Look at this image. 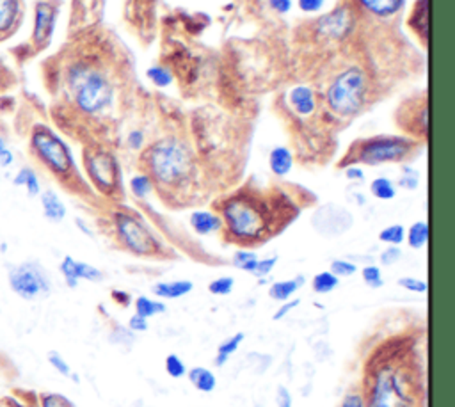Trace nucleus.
Wrapping results in <instances>:
<instances>
[{
	"label": "nucleus",
	"mask_w": 455,
	"mask_h": 407,
	"mask_svg": "<svg viewBox=\"0 0 455 407\" xmlns=\"http://www.w3.org/2000/svg\"><path fill=\"white\" fill-rule=\"evenodd\" d=\"M189 225L198 235H212L223 228V217L219 214H214L210 210H196L189 217Z\"/></svg>",
	"instance_id": "obj_15"
},
{
	"label": "nucleus",
	"mask_w": 455,
	"mask_h": 407,
	"mask_svg": "<svg viewBox=\"0 0 455 407\" xmlns=\"http://www.w3.org/2000/svg\"><path fill=\"white\" fill-rule=\"evenodd\" d=\"M9 288L24 301L46 297L52 290V279L39 262H24L8 270Z\"/></svg>",
	"instance_id": "obj_8"
},
{
	"label": "nucleus",
	"mask_w": 455,
	"mask_h": 407,
	"mask_svg": "<svg viewBox=\"0 0 455 407\" xmlns=\"http://www.w3.org/2000/svg\"><path fill=\"white\" fill-rule=\"evenodd\" d=\"M397 285L400 288H404V290L413 292V294H427V290H429L427 281L418 278H411V276H404V278H400L397 281Z\"/></svg>",
	"instance_id": "obj_42"
},
{
	"label": "nucleus",
	"mask_w": 455,
	"mask_h": 407,
	"mask_svg": "<svg viewBox=\"0 0 455 407\" xmlns=\"http://www.w3.org/2000/svg\"><path fill=\"white\" fill-rule=\"evenodd\" d=\"M427 0H418V4H416V9L413 11V15H411V29L416 32V36H418L420 39H422L423 43L427 41V36H429V30H427Z\"/></svg>",
	"instance_id": "obj_28"
},
{
	"label": "nucleus",
	"mask_w": 455,
	"mask_h": 407,
	"mask_svg": "<svg viewBox=\"0 0 455 407\" xmlns=\"http://www.w3.org/2000/svg\"><path fill=\"white\" fill-rule=\"evenodd\" d=\"M379 240L388 245H400L402 242H406V228L402 225L386 226L379 233Z\"/></svg>",
	"instance_id": "obj_33"
},
{
	"label": "nucleus",
	"mask_w": 455,
	"mask_h": 407,
	"mask_svg": "<svg viewBox=\"0 0 455 407\" xmlns=\"http://www.w3.org/2000/svg\"><path fill=\"white\" fill-rule=\"evenodd\" d=\"M12 162H15V155L8 148L4 139L0 138V167H9Z\"/></svg>",
	"instance_id": "obj_50"
},
{
	"label": "nucleus",
	"mask_w": 455,
	"mask_h": 407,
	"mask_svg": "<svg viewBox=\"0 0 455 407\" xmlns=\"http://www.w3.org/2000/svg\"><path fill=\"white\" fill-rule=\"evenodd\" d=\"M311 223H313L315 229L324 237H338V235L351 229L354 219H352V214L349 210L335 203H329L320 207L315 212Z\"/></svg>",
	"instance_id": "obj_11"
},
{
	"label": "nucleus",
	"mask_w": 455,
	"mask_h": 407,
	"mask_svg": "<svg viewBox=\"0 0 455 407\" xmlns=\"http://www.w3.org/2000/svg\"><path fill=\"white\" fill-rule=\"evenodd\" d=\"M164 368H166V374L171 379L185 377L187 370H189L178 354H167L166 359H164Z\"/></svg>",
	"instance_id": "obj_34"
},
{
	"label": "nucleus",
	"mask_w": 455,
	"mask_h": 407,
	"mask_svg": "<svg viewBox=\"0 0 455 407\" xmlns=\"http://www.w3.org/2000/svg\"><path fill=\"white\" fill-rule=\"evenodd\" d=\"M338 285H340V278H336L331 270H322V272H319V274L311 279V288H313L315 294L319 295L331 294L333 290L338 288Z\"/></svg>",
	"instance_id": "obj_30"
},
{
	"label": "nucleus",
	"mask_w": 455,
	"mask_h": 407,
	"mask_svg": "<svg viewBox=\"0 0 455 407\" xmlns=\"http://www.w3.org/2000/svg\"><path fill=\"white\" fill-rule=\"evenodd\" d=\"M406 242L411 249H423L429 242V225L425 220H416L406 229Z\"/></svg>",
	"instance_id": "obj_25"
},
{
	"label": "nucleus",
	"mask_w": 455,
	"mask_h": 407,
	"mask_svg": "<svg viewBox=\"0 0 455 407\" xmlns=\"http://www.w3.org/2000/svg\"><path fill=\"white\" fill-rule=\"evenodd\" d=\"M41 407H75L64 395L45 393L41 397Z\"/></svg>",
	"instance_id": "obj_43"
},
{
	"label": "nucleus",
	"mask_w": 455,
	"mask_h": 407,
	"mask_svg": "<svg viewBox=\"0 0 455 407\" xmlns=\"http://www.w3.org/2000/svg\"><path fill=\"white\" fill-rule=\"evenodd\" d=\"M299 304H301V301L299 299H288L285 301V303H281V306L277 307V312L272 315V320H276V322L277 320H283L290 312H292V310H295Z\"/></svg>",
	"instance_id": "obj_46"
},
{
	"label": "nucleus",
	"mask_w": 455,
	"mask_h": 407,
	"mask_svg": "<svg viewBox=\"0 0 455 407\" xmlns=\"http://www.w3.org/2000/svg\"><path fill=\"white\" fill-rule=\"evenodd\" d=\"M12 183L17 187H24L30 198H36V196L41 194V183H39V178H37L36 171L32 167H21L15 175V178H12Z\"/></svg>",
	"instance_id": "obj_24"
},
{
	"label": "nucleus",
	"mask_w": 455,
	"mask_h": 407,
	"mask_svg": "<svg viewBox=\"0 0 455 407\" xmlns=\"http://www.w3.org/2000/svg\"><path fill=\"white\" fill-rule=\"evenodd\" d=\"M369 93V80L358 66H349L329 84L326 100L333 113L340 117H351L363 108Z\"/></svg>",
	"instance_id": "obj_6"
},
{
	"label": "nucleus",
	"mask_w": 455,
	"mask_h": 407,
	"mask_svg": "<svg viewBox=\"0 0 455 407\" xmlns=\"http://www.w3.org/2000/svg\"><path fill=\"white\" fill-rule=\"evenodd\" d=\"M112 297H114V301H116L118 304H121L123 307H129L130 304H132V301H130V294H127V292L114 290L112 292Z\"/></svg>",
	"instance_id": "obj_54"
},
{
	"label": "nucleus",
	"mask_w": 455,
	"mask_h": 407,
	"mask_svg": "<svg viewBox=\"0 0 455 407\" xmlns=\"http://www.w3.org/2000/svg\"><path fill=\"white\" fill-rule=\"evenodd\" d=\"M245 334L244 332H235L233 337L226 338L223 343L217 347V356H216V365L217 366H224L228 361H230V357L239 350V347L244 341Z\"/></svg>",
	"instance_id": "obj_27"
},
{
	"label": "nucleus",
	"mask_w": 455,
	"mask_h": 407,
	"mask_svg": "<svg viewBox=\"0 0 455 407\" xmlns=\"http://www.w3.org/2000/svg\"><path fill=\"white\" fill-rule=\"evenodd\" d=\"M302 285H304V276H297V278L272 283L269 288L270 299L277 301V303H285L292 295H295V292L301 290Z\"/></svg>",
	"instance_id": "obj_22"
},
{
	"label": "nucleus",
	"mask_w": 455,
	"mask_h": 407,
	"mask_svg": "<svg viewBox=\"0 0 455 407\" xmlns=\"http://www.w3.org/2000/svg\"><path fill=\"white\" fill-rule=\"evenodd\" d=\"M370 192H372L375 200L391 201L397 196V187H395V183L388 176H377L370 183Z\"/></svg>",
	"instance_id": "obj_29"
},
{
	"label": "nucleus",
	"mask_w": 455,
	"mask_h": 407,
	"mask_svg": "<svg viewBox=\"0 0 455 407\" xmlns=\"http://www.w3.org/2000/svg\"><path fill=\"white\" fill-rule=\"evenodd\" d=\"M257 262H258V254L251 249L235 251V254H233V258H232L233 267H236V269H240V270H244V272H248V274H251L252 269H254V265H257Z\"/></svg>",
	"instance_id": "obj_32"
},
{
	"label": "nucleus",
	"mask_w": 455,
	"mask_h": 407,
	"mask_svg": "<svg viewBox=\"0 0 455 407\" xmlns=\"http://www.w3.org/2000/svg\"><path fill=\"white\" fill-rule=\"evenodd\" d=\"M59 270H61V276L64 278V281H66V285L70 288H77L80 279H86V281L91 283H100L104 279L102 270L96 269L95 265H89V263L86 262H79V260H75V258L71 256L62 258Z\"/></svg>",
	"instance_id": "obj_13"
},
{
	"label": "nucleus",
	"mask_w": 455,
	"mask_h": 407,
	"mask_svg": "<svg viewBox=\"0 0 455 407\" xmlns=\"http://www.w3.org/2000/svg\"><path fill=\"white\" fill-rule=\"evenodd\" d=\"M420 148V142L413 138L402 135H373L369 139H360L351 146L347 157L340 162L347 166H382V164L406 162Z\"/></svg>",
	"instance_id": "obj_5"
},
{
	"label": "nucleus",
	"mask_w": 455,
	"mask_h": 407,
	"mask_svg": "<svg viewBox=\"0 0 455 407\" xmlns=\"http://www.w3.org/2000/svg\"><path fill=\"white\" fill-rule=\"evenodd\" d=\"M129 331H132V332L148 331V319H145V316L133 313L129 320Z\"/></svg>",
	"instance_id": "obj_48"
},
{
	"label": "nucleus",
	"mask_w": 455,
	"mask_h": 407,
	"mask_svg": "<svg viewBox=\"0 0 455 407\" xmlns=\"http://www.w3.org/2000/svg\"><path fill=\"white\" fill-rule=\"evenodd\" d=\"M130 191H132L136 198L145 200V198H148L154 192V180L149 178V175H145V173L132 176V180H130Z\"/></svg>",
	"instance_id": "obj_31"
},
{
	"label": "nucleus",
	"mask_w": 455,
	"mask_h": 407,
	"mask_svg": "<svg viewBox=\"0 0 455 407\" xmlns=\"http://www.w3.org/2000/svg\"><path fill=\"white\" fill-rule=\"evenodd\" d=\"M351 18L347 17L345 11L342 9H336L333 13L326 15L322 20L319 21V32L326 38L331 39H340L344 38L345 34L351 30Z\"/></svg>",
	"instance_id": "obj_14"
},
{
	"label": "nucleus",
	"mask_w": 455,
	"mask_h": 407,
	"mask_svg": "<svg viewBox=\"0 0 455 407\" xmlns=\"http://www.w3.org/2000/svg\"><path fill=\"white\" fill-rule=\"evenodd\" d=\"M377 357L366 372L363 399L366 407H416L423 390L418 370L398 352Z\"/></svg>",
	"instance_id": "obj_1"
},
{
	"label": "nucleus",
	"mask_w": 455,
	"mask_h": 407,
	"mask_svg": "<svg viewBox=\"0 0 455 407\" xmlns=\"http://www.w3.org/2000/svg\"><path fill=\"white\" fill-rule=\"evenodd\" d=\"M57 20V8L46 0H39L34 11V32L32 39L37 46H45L52 39Z\"/></svg>",
	"instance_id": "obj_12"
},
{
	"label": "nucleus",
	"mask_w": 455,
	"mask_h": 407,
	"mask_svg": "<svg viewBox=\"0 0 455 407\" xmlns=\"http://www.w3.org/2000/svg\"><path fill=\"white\" fill-rule=\"evenodd\" d=\"M361 278L369 285L370 288H381L384 285V278H382L381 267L377 265H364L361 269Z\"/></svg>",
	"instance_id": "obj_39"
},
{
	"label": "nucleus",
	"mask_w": 455,
	"mask_h": 407,
	"mask_svg": "<svg viewBox=\"0 0 455 407\" xmlns=\"http://www.w3.org/2000/svg\"><path fill=\"white\" fill-rule=\"evenodd\" d=\"M142 142H145V135H142L141 130H132L129 133V146L132 150H141Z\"/></svg>",
	"instance_id": "obj_52"
},
{
	"label": "nucleus",
	"mask_w": 455,
	"mask_h": 407,
	"mask_svg": "<svg viewBox=\"0 0 455 407\" xmlns=\"http://www.w3.org/2000/svg\"><path fill=\"white\" fill-rule=\"evenodd\" d=\"M338 407H366V402H364L363 395L358 393V391H351L342 399Z\"/></svg>",
	"instance_id": "obj_45"
},
{
	"label": "nucleus",
	"mask_w": 455,
	"mask_h": 407,
	"mask_svg": "<svg viewBox=\"0 0 455 407\" xmlns=\"http://www.w3.org/2000/svg\"><path fill=\"white\" fill-rule=\"evenodd\" d=\"M277 265V256H270V258H258L257 265L252 269L251 276H254L257 279H265L267 276L272 274L274 267Z\"/></svg>",
	"instance_id": "obj_41"
},
{
	"label": "nucleus",
	"mask_w": 455,
	"mask_h": 407,
	"mask_svg": "<svg viewBox=\"0 0 455 407\" xmlns=\"http://www.w3.org/2000/svg\"><path fill=\"white\" fill-rule=\"evenodd\" d=\"M137 315L145 316V319H151V316H157L160 313L166 312V303H162L158 299H151L148 295H139L133 303Z\"/></svg>",
	"instance_id": "obj_26"
},
{
	"label": "nucleus",
	"mask_w": 455,
	"mask_h": 407,
	"mask_svg": "<svg viewBox=\"0 0 455 407\" xmlns=\"http://www.w3.org/2000/svg\"><path fill=\"white\" fill-rule=\"evenodd\" d=\"M269 167L272 171V175L279 176H286L294 167V157L290 153L288 148L285 146H276L269 155Z\"/></svg>",
	"instance_id": "obj_21"
},
{
	"label": "nucleus",
	"mask_w": 455,
	"mask_h": 407,
	"mask_svg": "<svg viewBox=\"0 0 455 407\" xmlns=\"http://www.w3.org/2000/svg\"><path fill=\"white\" fill-rule=\"evenodd\" d=\"M364 11L377 18H391L402 9L404 0H358Z\"/></svg>",
	"instance_id": "obj_19"
},
{
	"label": "nucleus",
	"mask_w": 455,
	"mask_h": 407,
	"mask_svg": "<svg viewBox=\"0 0 455 407\" xmlns=\"http://www.w3.org/2000/svg\"><path fill=\"white\" fill-rule=\"evenodd\" d=\"M146 77H148L157 88H167V86L173 82L171 71L164 66H151L148 71H146Z\"/></svg>",
	"instance_id": "obj_38"
},
{
	"label": "nucleus",
	"mask_w": 455,
	"mask_h": 407,
	"mask_svg": "<svg viewBox=\"0 0 455 407\" xmlns=\"http://www.w3.org/2000/svg\"><path fill=\"white\" fill-rule=\"evenodd\" d=\"M114 225H116V231L120 235V240L123 242L124 247L132 251L133 254H155L157 253V240L145 226L141 225V220L136 219L130 214L116 212L114 216Z\"/></svg>",
	"instance_id": "obj_9"
},
{
	"label": "nucleus",
	"mask_w": 455,
	"mask_h": 407,
	"mask_svg": "<svg viewBox=\"0 0 455 407\" xmlns=\"http://www.w3.org/2000/svg\"><path fill=\"white\" fill-rule=\"evenodd\" d=\"M288 104L299 116H310L315 111V93L308 86H295L288 91Z\"/></svg>",
	"instance_id": "obj_16"
},
{
	"label": "nucleus",
	"mask_w": 455,
	"mask_h": 407,
	"mask_svg": "<svg viewBox=\"0 0 455 407\" xmlns=\"http://www.w3.org/2000/svg\"><path fill=\"white\" fill-rule=\"evenodd\" d=\"M329 270H331L336 278H351V276H354L358 272V265L356 263L349 262V260H342V258H338V260H333Z\"/></svg>",
	"instance_id": "obj_40"
},
{
	"label": "nucleus",
	"mask_w": 455,
	"mask_h": 407,
	"mask_svg": "<svg viewBox=\"0 0 455 407\" xmlns=\"http://www.w3.org/2000/svg\"><path fill=\"white\" fill-rule=\"evenodd\" d=\"M269 4L279 15H286L292 9V0H269Z\"/></svg>",
	"instance_id": "obj_53"
},
{
	"label": "nucleus",
	"mask_w": 455,
	"mask_h": 407,
	"mask_svg": "<svg viewBox=\"0 0 455 407\" xmlns=\"http://www.w3.org/2000/svg\"><path fill=\"white\" fill-rule=\"evenodd\" d=\"M194 290V285L189 279H174V281H160L155 283L151 287L157 297L160 299H180V297H185L191 292Z\"/></svg>",
	"instance_id": "obj_17"
},
{
	"label": "nucleus",
	"mask_w": 455,
	"mask_h": 407,
	"mask_svg": "<svg viewBox=\"0 0 455 407\" xmlns=\"http://www.w3.org/2000/svg\"><path fill=\"white\" fill-rule=\"evenodd\" d=\"M30 146H32L34 155L45 164L46 169L52 171L59 178H68L75 171L70 148L48 126H34L32 135H30Z\"/></svg>",
	"instance_id": "obj_7"
},
{
	"label": "nucleus",
	"mask_w": 455,
	"mask_h": 407,
	"mask_svg": "<svg viewBox=\"0 0 455 407\" xmlns=\"http://www.w3.org/2000/svg\"><path fill=\"white\" fill-rule=\"evenodd\" d=\"M187 377H189L192 386L201 393H212L217 388L216 374L208 370L207 366H194V368L187 370Z\"/></svg>",
	"instance_id": "obj_20"
},
{
	"label": "nucleus",
	"mask_w": 455,
	"mask_h": 407,
	"mask_svg": "<svg viewBox=\"0 0 455 407\" xmlns=\"http://www.w3.org/2000/svg\"><path fill=\"white\" fill-rule=\"evenodd\" d=\"M84 166L98 191L104 194H112L116 191L118 183H120V169H118L116 158L111 153L102 150L87 151L84 153Z\"/></svg>",
	"instance_id": "obj_10"
},
{
	"label": "nucleus",
	"mask_w": 455,
	"mask_h": 407,
	"mask_svg": "<svg viewBox=\"0 0 455 407\" xmlns=\"http://www.w3.org/2000/svg\"><path fill=\"white\" fill-rule=\"evenodd\" d=\"M345 176L351 182H363L364 180V171L360 166H347L345 167Z\"/></svg>",
	"instance_id": "obj_51"
},
{
	"label": "nucleus",
	"mask_w": 455,
	"mask_h": 407,
	"mask_svg": "<svg viewBox=\"0 0 455 407\" xmlns=\"http://www.w3.org/2000/svg\"><path fill=\"white\" fill-rule=\"evenodd\" d=\"M420 171L414 169L411 166H404L402 167L400 178H398V187L406 189V191H416L420 187Z\"/></svg>",
	"instance_id": "obj_35"
},
{
	"label": "nucleus",
	"mask_w": 455,
	"mask_h": 407,
	"mask_svg": "<svg viewBox=\"0 0 455 407\" xmlns=\"http://www.w3.org/2000/svg\"><path fill=\"white\" fill-rule=\"evenodd\" d=\"M400 258H402L400 245H389L388 249L382 251L381 256H379V260H381V265L391 267V265H395Z\"/></svg>",
	"instance_id": "obj_44"
},
{
	"label": "nucleus",
	"mask_w": 455,
	"mask_h": 407,
	"mask_svg": "<svg viewBox=\"0 0 455 407\" xmlns=\"http://www.w3.org/2000/svg\"><path fill=\"white\" fill-rule=\"evenodd\" d=\"M48 363L50 366L57 372V374H61L62 377H68V379H75L77 381V375L73 374V370H71L70 363L64 359V356H61L59 352H55V350H50L48 352Z\"/></svg>",
	"instance_id": "obj_36"
},
{
	"label": "nucleus",
	"mask_w": 455,
	"mask_h": 407,
	"mask_svg": "<svg viewBox=\"0 0 455 407\" xmlns=\"http://www.w3.org/2000/svg\"><path fill=\"white\" fill-rule=\"evenodd\" d=\"M276 406L277 407H292L294 400H292V393L286 386H277L276 391Z\"/></svg>",
	"instance_id": "obj_47"
},
{
	"label": "nucleus",
	"mask_w": 455,
	"mask_h": 407,
	"mask_svg": "<svg viewBox=\"0 0 455 407\" xmlns=\"http://www.w3.org/2000/svg\"><path fill=\"white\" fill-rule=\"evenodd\" d=\"M2 407H24V406H20L18 402H11V400H6L4 406H2Z\"/></svg>",
	"instance_id": "obj_55"
},
{
	"label": "nucleus",
	"mask_w": 455,
	"mask_h": 407,
	"mask_svg": "<svg viewBox=\"0 0 455 407\" xmlns=\"http://www.w3.org/2000/svg\"><path fill=\"white\" fill-rule=\"evenodd\" d=\"M233 288H235V278H232V276H221L208 285V292L212 295H223V297L232 294Z\"/></svg>",
	"instance_id": "obj_37"
},
{
	"label": "nucleus",
	"mask_w": 455,
	"mask_h": 407,
	"mask_svg": "<svg viewBox=\"0 0 455 407\" xmlns=\"http://www.w3.org/2000/svg\"><path fill=\"white\" fill-rule=\"evenodd\" d=\"M226 231L240 244H257L269 238L272 214L267 201L252 194H235L221 207Z\"/></svg>",
	"instance_id": "obj_2"
},
{
	"label": "nucleus",
	"mask_w": 455,
	"mask_h": 407,
	"mask_svg": "<svg viewBox=\"0 0 455 407\" xmlns=\"http://www.w3.org/2000/svg\"><path fill=\"white\" fill-rule=\"evenodd\" d=\"M20 11V0H0V34L9 32L17 26Z\"/></svg>",
	"instance_id": "obj_23"
},
{
	"label": "nucleus",
	"mask_w": 455,
	"mask_h": 407,
	"mask_svg": "<svg viewBox=\"0 0 455 407\" xmlns=\"http://www.w3.org/2000/svg\"><path fill=\"white\" fill-rule=\"evenodd\" d=\"M39 200H41V208H43V216L46 217L52 223H61L64 217H66V205L62 203V200L55 194L54 191H43L39 194Z\"/></svg>",
	"instance_id": "obj_18"
},
{
	"label": "nucleus",
	"mask_w": 455,
	"mask_h": 407,
	"mask_svg": "<svg viewBox=\"0 0 455 407\" xmlns=\"http://www.w3.org/2000/svg\"><path fill=\"white\" fill-rule=\"evenodd\" d=\"M66 86L84 114H102L114 102V84L107 71L91 61H79L66 73Z\"/></svg>",
	"instance_id": "obj_3"
},
{
	"label": "nucleus",
	"mask_w": 455,
	"mask_h": 407,
	"mask_svg": "<svg viewBox=\"0 0 455 407\" xmlns=\"http://www.w3.org/2000/svg\"><path fill=\"white\" fill-rule=\"evenodd\" d=\"M145 162L149 171V178L164 187L182 185L194 169L192 153L176 138H164L151 144L145 153Z\"/></svg>",
	"instance_id": "obj_4"
},
{
	"label": "nucleus",
	"mask_w": 455,
	"mask_h": 407,
	"mask_svg": "<svg viewBox=\"0 0 455 407\" xmlns=\"http://www.w3.org/2000/svg\"><path fill=\"white\" fill-rule=\"evenodd\" d=\"M326 0H299V9L302 13H319Z\"/></svg>",
	"instance_id": "obj_49"
}]
</instances>
